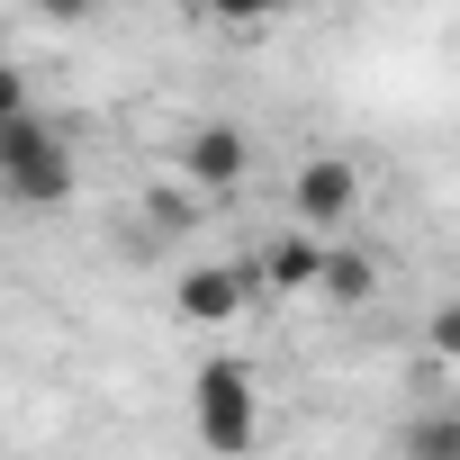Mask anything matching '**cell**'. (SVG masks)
Segmentation results:
<instances>
[{"instance_id":"obj_9","label":"cell","mask_w":460,"mask_h":460,"mask_svg":"<svg viewBox=\"0 0 460 460\" xmlns=\"http://www.w3.org/2000/svg\"><path fill=\"white\" fill-rule=\"evenodd\" d=\"M397 451H406V460H460V415H415V424L397 433Z\"/></svg>"},{"instance_id":"obj_4","label":"cell","mask_w":460,"mask_h":460,"mask_svg":"<svg viewBox=\"0 0 460 460\" xmlns=\"http://www.w3.org/2000/svg\"><path fill=\"white\" fill-rule=\"evenodd\" d=\"M253 172V136L235 127V118H199L190 136H181V181L199 190V199H217V190H235Z\"/></svg>"},{"instance_id":"obj_12","label":"cell","mask_w":460,"mask_h":460,"mask_svg":"<svg viewBox=\"0 0 460 460\" xmlns=\"http://www.w3.org/2000/svg\"><path fill=\"white\" fill-rule=\"evenodd\" d=\"M19 109H37V100H28V73L0 55V118H19Z\"/></svg>"},{"instance_id":"obj_10","label":"cell","mask_w":460,"mask_h":460,"mask_svg":"<svg viewBox=\"0 0 460 460\" xmlns=\"http://www.w3.org/2000/svg\"><path fill=\"white\" fill-rule=\"evenodd\" d=\"M199 10H208L217 28H271V19L298 10V0H199Z\"/></svg>"},{"instance_id":"obj_11","label":"cell","mask_w":460,"mask_h":460,"mask_svg":"<svg viewBox=\"0 0 460 460\" xmlns=\"http://www.w3.org/2000/svg\"><path fill=\"white\" fill-rule=\"evenodd\" d=\"M424 343H433V361H460V298H442L424 316Z\"/></svg>"},{"instance_id":"obj_2","label":"cell","mask_w":460,"mask_h":460,"mask_svg":"<svg viewBox=\"0 0 460 460\" xmlns=\"http://www.w3.org/2000/svg\"><path fill=\"white\" fill-rule=\"evenodd\" d=\"M82 190V163H73V136L55 127V118H37V109H19V118H0V199L10 208H64Z\"/></svg>"},{"instance_id":"obj_3","label":"cell","mask_w":460,"mask_h":460,"mask_svg":"<svg viewBox=\"0 0 460 460\" xmlns=\"http://www.w3.org/2000/svg\"><path fill=\"white\" fill-rule=\"evenodd\" d=\"M289 217L307 226V235H343V226L361 217V163L343 154H307L289 172Z\"/></svg>"},{"instance_id":"obj_7","label":"cell","mask_w":460,"mask_h":460,"mask_svg":"<svg viewBox=\"0 0 460 460\" xmlns=\"http://www.w3.org/2000/svg\"><path fill=\"white\" fill-rule=\"evenodd\" d=\"M388 289V262L370 253V244H343V235H325V262H316V298H334V307H370Z\"/></svg>"},{"instance_id":"obj_13","label":"cell","mask_w":460,"mask_h":460,"mask_svg":"<svg viewBox=\"0 0 460 460\" xmlns=\"http://www.w3.org/2000/svg\"><path fill=\"white\" fill-rule=\"evenodd\" d=\"M28 10H37V19H55V28H82L100 0H28Z\"/></svg>"},{"instance_id":"obj_8","label":"cell","mask_w":460,"mask_h":460,"mask_svg":"<svg viewBox=\"0 0 460 460\" xmlns=\"http://www.w3.org/2000/svg\"><path fill=\"white\" fill-rule=\"evenodd\" d=\"M199 217H208V199L190 181H154L145 190V226H154V235H199Z\"/></svg>"},{"instance_id":"obj_5","label":"cell","mask_w":460,"mask_h":460,"mask_svg":"<svg viewBox=\"0 0 460 460\" xmlns=\"http://www.w3.org/2000/svg\"><path fill=\"white\" fill-rule=\"evenodd\" d=\"M244 298H253V271H244V262H190V271L172 280V316H181V325H235Z\"/></svg>"},{"instance_id":"obj_6","label":"cell","mask_w":460,"mask_h":460,"mask_svg":"<svg viewBox=\"0 0 460 460\" xmlns=\"http://www.w3.org/2000/svg\"><path fill=\"white\" fill-rule=\"evenodd\" d=\"M316 262H325V235H307V226H289V235H271L244 271H253V289H271V298H298V289H316Z\"/></svg>"},{"instance_id":"obj_1","label":"cell","mask_w":460,"mask_h":460,"mask_svg":"<svg viewBox=\"0 0 460 460\" xmlns=\"http://www.w3.org/2000/svg\"><path fill=\"white\" fill-rule=\"evenodd\" d=\"M190 433L208 460H253L262 433H271V397H262V370L235 361V352H217L190 370Z\"/></svg>"}]
</instances>
